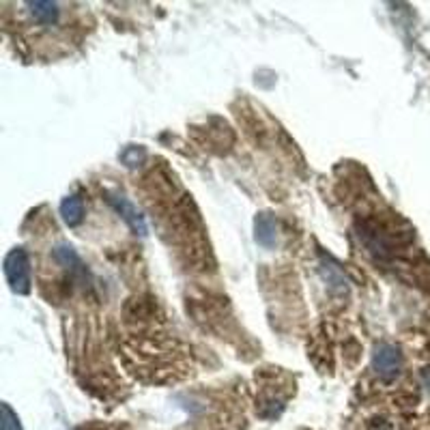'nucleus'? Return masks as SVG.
<instances>
[{"label": "nucleus", "mask_w": 430, "mask_h": 430, "mask_svg": "<svg viewBox=\"0 0 430 430\" xmlns=\"http://www.w3.org/2000/svg\"><path fill=\"white\" fill-rule=\"evenodd\" d=\"M5 275L13 293L26 295L30 291V263L22 247H15L5 259Z\"/></svg>", "instance_id": "f257e3e1"}, {"label": "nucleus", "mask_w": 430, "mask_h": 430, "mask_svg": "<svg viewBox=\"0 0 430 430\" xmlns=\"http://www.w3.org/2000/svg\"><path fill=\"white\" fill-rule=\"evenodd\" d=\"M372 368L383 381H391L400 374L403 368V355L393 344H379L372 353Z\"/></svg>", "instance_id": "f03ea898"}, {"label": "nucleus", "mask_w": 430, "mask_h": 430, "mask_svg": "<svg viewBox=\"0 0 430 430\" xmlns=\"http://www.w3.org/2000/svg\"><path fill=\"white\" fill-rule=\"evenodd\" d=\"M110 202L115 204V209L121 213V218L129 224V228L136 235H147V222L140 215V211L125 198V196H110Z\"/></svg>", "instance_id": "7ed1b4c3"}, {"label": "nucleus", "mask_w": 430, "mask_h": 430, "mask_svg": "<svg viewBox=\"0 0 430 430\" xmlns=\"http://www.w3.org/2000/svg\"><path fill=\"white\" fill-rule=\"evenodd\" d=\"M254 230H256V241L263 247H273L278 243V224H275L271 213L259 215L256 222H254Z\"/></svg>", "instance_id": "20e7f679"}, {"label": "nucleus", "mask_w": 430, "mask_h": 430, "mask_svg": "<svg viewBox=\"0 0 430 430\" xmlns=\"http://www.w3.org/2000/svg\"><path fill=\"white\" fill-rule=\"evenodd\" d=\"M60 215L65 224L69 226H78L82 220H84V200L74 194V196H67L63 202H60Z\"/></svg>", "instance_id": "39448f33"}, {"label": "nucleus", "mask_w": 430, "mask_h": 430, "mask_svg": "<svg viewBox=\"0 0 430 430\" xmlns=\"http://www.w3.org/2000/svg\"><path fill=\"white\" fill-rule=\"evenodd\" d=\"M28 7V13L34 22H39V24H56L58 18H60V9L56 3H26Z\"/></svg>", "instance_id": "423d86ee"}, {"label": "nucleus", "mask_w": 430, "mask_h": 430, "mask_svg": "<svg viewBox=\"0 0 430 430\" xmlns=\"http://www.w3.org/2000/svg\"><path fill=\"white\" fill-rule=\"evenodd\" d=\"M3 415H5V422H3V430H20V426L15 424V417L9 409V405L3 407Z\"/></svg>", "instance_id": "0eeeda50"}, {"label": "nucleus", "mask_w": 430, "mask_h": 430, "mask_svg": "<svg viewBox=\"0 0 430 430\" xmlns=\"http://www.w3.org/2000/svg\"><path fill=\"white\" fill-rule=\"evenodd\" d=\"M127 153H131V157H133V159H142V157H145V153H142V149H129ZM123 159L127 162V166H131V159H129V155H123Z\"/></svg>", "instance_id": "6e6552de"}]
</instances>
